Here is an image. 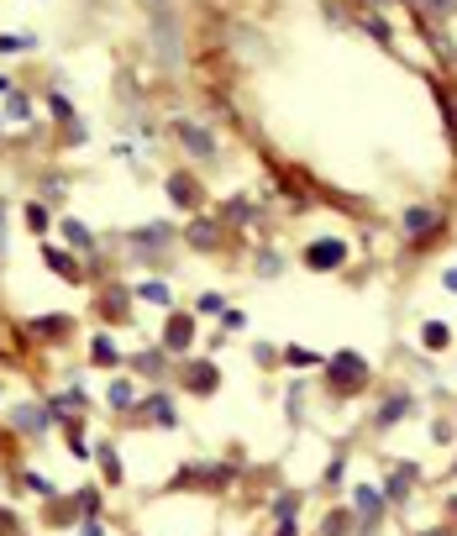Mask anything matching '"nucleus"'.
<instances>
[{
  "label": "nucleus",
  "mask_w": 457,
  "mask_h": 536,
  "mask_svg": "<svg viewBox=\"0 0 457 536\" xmlns=\"http://www.w3.org/2000/svg\"><path fill=\"white\" fill-rule=\"evenodd\" d=\"M305 263H311V268H331V263H342V242H316L311 252H305Z\"/></svg>",
  "instance_id": "nucleus-1"
},
{
  "label": "nucleus",
  "mask_w": 457,
  "mask_h": 536,
  "mask_svg": "<svg viewBox=\"0 0 457 536\" xmlns=\"http://www.w3.org/2000/svg\"><path fill=\"white\" fill-rule=\"evenodd\" d=\"M158 48H168V58H173V48H179V37H173V21H168V11L158 16Z\"/></svg>",
  "instance_id": "nucleus-2"
},
{
  "label": "nucleus",
  "mask_w": 457,
  "mask_h": 536,
  "mask_svg": "<svg viewBox=\"0 0 457 536\" xmlns=\"http://www.w3.org/2000/svg\"><path fill=\"white\" fill-rule=\"evenodd\" d=\"M168 342H173V347L190 342V321H168Z\"/></svg>",
  "instance_id": "nucleus-3"
},
{
  "label": "nucleus",
  "mask_w": 457,
  "mask_h": 536,
  "mask_svg": "<svg viewBox=\"0 0 457 536\" xmlns=\"http://www.w3.org/2000/svg\"><path fill=\"white\" fill-rule=\"evenodd\" d=\"M184 137H190V147H195V153H210V137H205V132H195V127H184Z\"/></svg>",
  "instance_id": "nucleus-4"
}]
</instances>
